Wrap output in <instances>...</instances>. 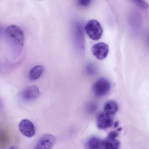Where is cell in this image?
<instances>
[{
	"mask_svg": "<svg viewBox=\"0 0 149 149\" xmlns=\"http://www.w3.org/2000/svg\"><path fill=\"white\" fill-rule=\"evenodd\" d=\"M4 35L15 55L19 56L24 45V35L22 29L17 25H10L4 31Z\"/></svg>",
	"mask_w": 149,
	"mask_h": 149,
	"instance_id": "obj_1",
	"label": "cell"
},
{
	"mask_svg": "<svg viewBox=\"0 0 149 149\" xmlns=\"http://www.w3.org/2000/svg\"><path fill=\"white\" fill-rule=\"evenodd\" d=\"M111 89V84L105 78H101L96 81L92 87V91L95 96L103 97L107 95Z\"/></svg>",
	"mask_w": 149,
	"mask_h": 149,
	"instance_id": "obj_2",
	"label": "cell"
},
{
	"mask_svg": "<svg viewBox=\"0 0 149 149\" xmlns=\"http://www.w3.org/2000/svg\"><path fill=\"white\" fill-rule=\"evenodd\" d=\"M85 30L89 37L95 41L101 38L103 32L100 22L96 20H91L88 22L85 27Z\"/></svg>",
	"mask_w": 149,
	"mask_h": 149,
	"instance_id": "obj_3",
	"label": "cell"
},
{
	"mask_svg": "<svg viewBox=\"0 0 149 149\" xmlns=\"http://www.w3.org/2000/svg\"><path fill=\"white\" fill-rule=\"evenodd\" d=\"M56 143V138L50 134L42 136L33 149H52Z\"/></svg>",
	"mask_w": 149,
	"mask_h": 149,
	"instance_id": "obj_4",
	"label": "cell"
},
{
	"mask_svg": "<svg viewBox=\"0 0 149 149\" xmlns=\"http://www.w3.org/2000/svg\"><path fill=\"white\" fill-rule=\"evenodd\" d=\"M39 88L36 86H30L24 88L21 93V97L25 102L32 101L40 96Z\"/></svg>",
	"mask_w": 149,
	"mask_h": 149,
	"instance_id": "obj_5",
	"label": "cell"
},
{
	"mask_svg": "<svg viewBox=\"0 0 149 149\" xmlns=\"http://www.w3.org/2000/svg\"><path fill=\"white\" fill-rule=\"evenodd\" d=\"M19 129L24 136L29 138L33 137L36 134V129L34 124L27 119H24L20 122Z\"/></svg>",
	"mask_w": 149,
	"mask_h": 149,
	"instance_id": "obj_6",
	"label": "cell"
},
{
	"mask_svg": "<svg viewBox=\"0 0 149 149\" xmlns=\"http://www.w3.org/2000/svg\"><path fill=\"white\" fill-rule=\"evenodd\" d=\"M92 51L93 55L96 58L103 60L107 56L109 49L107 45L105 43L100 42L93 45Z\"/></svg>",
	"mask_w": 149,
	"mask_h": 149,
	"instance_id": "obj_7",
	"label": "cell"
},
{
	"mask_svg": "<svg viewBox=\"0 0 149 149\" xmlns=\"http://www.w3.org/2000/svg\"><path fill=\"white\" fill-rule=\"evenodd\" d=\"M112 116L102 112L99 113L96 118V125L100 130H105L110 127L113 125Z\"/></svg>",
	"mask_w": 149,
	"mask_h": 149,
	"instance_id": "obj_8",
	"label": "cell"
},
{
	"mask_svg": "<svg viewBox=\"0 0 149 149\" xmlns=\"http://www.w3.org/2000/svg\"><path fill=\"white\" fill-rule=\"evenodd\" d=\"M120 142L116 138H112L108 136L102 143V149H119Z\"/></svg>",
	"mask_w": 149,
	"mask_h": 149,
	"instance_id": "obj_9",
	"label": "cell"
},
{
	"mask_svg": "<svg viewBox=\"0 0 149 149\" xmlns=\"http://www.w3.org/2000/svg\"><path fill=\"white\" fill-rule=\"evenodd\" d=\"M118 110V104L114 101H109L104 105V113L112 117L116 114Z\"/></svg>",
	"mask_w": 149,
	"mask_h": 149,
	"instance_id": "obj_10",
	"label": "cell"
},
{
	"mask_svg": "<svg viewBox=\"0 0 149 149\" xmlns=\"http://www.w3.org/2000/svg\"><path fill=\"white\" fill-rule=\"evenodd\" d=\"M44 72L43 66L38 65L32 68L29 73V79L31 81H35L39 79Z\"/></svg>",
	"mask_w": 149,
	"mask_h": 149,
	"instance_id": "obj_11",
	"label": "cell"
},
{
	"mask_svg": "<svg viewBox=\"0 0 149 149\" xmlns=\"http://www.w3.org/2000/svg\"><path fill=\"white\" fill-rule=\"evenodd\" d=\"M102 141L96 136L90 137L87 142V147L88 149H100L102 148Z\"/></svg>",
	"mask_w": 149,
	"mask_h": 149,
	"instance_id": "obj_12",
	"label": "cell"
},
{
	"mask_svg": "<svg viewBox=\"0 0 149 149\" xmlns=\"http://www.w3.org/2000/svg\"><path fill=\"white\" fill-rule=\"evenodd\" d=\"M134 3L140 8L142 10H147L149 5L145 0H131Z\"/></svg>",
	"mask_w": 149,
	"mask_h": 149,
	"instance_id": "obj_13",
	"label": "cell"
},
{
	"mask_svg": "<svg viewBox=\"0 0 149 149\" xmlns=\"http://www.w3.org/2000/svg\"><path fill=\"white\" fill-rule=\"evenodd\" d=\"M95 67L93 65H88L87 67V72L90 75H93L95 74L96 72V69H95Z\"/></svg>",
	"mask_w": 149,
	"mask_h": 149,
	"instance_id": "obj_14",
	"label": "cell"
},
{
	"mask_svg": "<svg viewBox=\"0 0 149 149\" xmlns=\"http://www.w3.org/2000/svg\"><path fill=\"white\" fill-rule=\"evenodd\" d=\"M92 0H78L79 5L82 7H86L88 6Z\"/></svg>",
	"mask_w": 149,
	"mask_h": 149,
	"instance_id": "obj_15",
	"label": "cell"
},
{
	"mask_svg": "<svg viewBox=\"0 0 149 149\" xmlns=\"http://www.w3.org/2000/svg\"><path fill=\"white\" fill-rule=\"evenodd\" d=\"M118 132H119L117 130L111 131L109 133L108 136L110 137H112V138H116V137H118V136H119V133Z\"/></svg>",
	"mask_w": 149,
	"mask_h": 149,
	"instance_id": "obj_16",
	"label": "cell"
},
{
	"mask_svg": "<svg viewBox=\"0 0 149 149\" xmlns=\"http://www.w3.org/2000/svg\"><path fill=\"white\" fill-rule=\"evenodd\" d=\"M118 125H119V123L118 122H116L114 124V127H117L118 126Z\"/></svg>",
	"mask_w": 149,
	"mask_h": 149,
	"instance_id": "obj_17",
	"label": "cell"
},
{
	"mask_svg": "<svg viewBox=\"0 0 149 149\" xmlns=\"http://www.w3.org/2000/svg\"><path fill=\"white\" fill-rule=\"evenodd\" d=\"M9 149H17V148L16 147H15V146H13V147H11Z\"/></svg>",
	"mask_w": 149,
	"mask_h": 149,
	"instance_id": "obj_18",
	"label": "cell"
},
{
	"mask_svg": "<svg viewBox=\"0 0 149 149\" xmlns=\"http://www.w3.org/2000/svg\"><path fill=\"white\" fill-rule=\"evenodd\" d=\"M148 42L149 43V33L148 34Z\"/></svg>",
	"mask_w": 149,
	"mask_h": 149,
	"instance_id": "obj_19",
	"label": "cell"
},
{
	"mask_svg": "<svg viewBox=\"0 0 149 149\" xmlns=\"http://www.w3.org/2000/svg\"><path fill=\"white\" fill-rule=\"evenodd\" d=\"M0 104H1V102H0Z\"/></svg>",
	"mask_w": 149,
	"mask_h": 149,
	"instance_id": "obj_20",
	"label": "cell"
}]
</instances>
